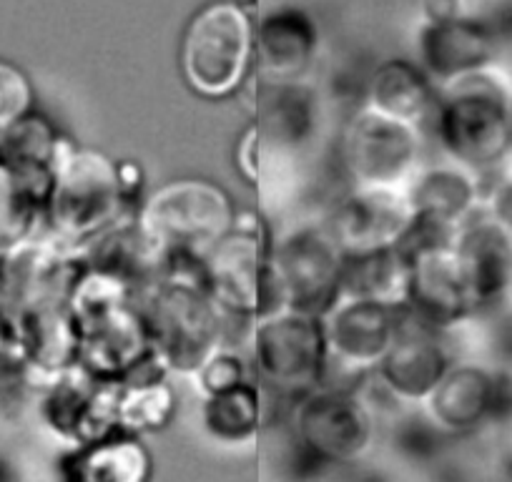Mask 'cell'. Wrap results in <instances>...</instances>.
<instances>
[{
    "label": "cell",
    "mask_w": 512,
    "mask_h": 482,
    "mask_svg": "<svg viewBox=\"0 0 512 482\" xmlns=\"http://www.w3.org/2000/svg\"><path fill=\"white\" fill-rule=\"evenodd\" d=\"M139 309L166 372L194 377L229 337V317L201 282V259H169V272Z\"/></svg>",
    "instance_id": "cell-1"
},
{
    "label": "cell",
    "mask_w": 512,
    "mask_h": 482,
    "mask_svg": "<svg viewBox=\"0 0 512 482\" xmlns=\"http://www.w3.org/2000/svg\"><path fill=\"white\" fill-rule=\"evenodd\" d=\"M430 121L447 161L480 176L505 169L512 151V78L495 63L445 83Z\"/></svg>",
    "instance_id": "cell-2"
},
{
    "label": "cell",
    "mask_w": 512,
    "mask_h": 482,
    "mask_svg": "<svg viewBox=\"0 0 512 482\" xmlns=\"http://www.w3.org/2000/svg\"><path fill=\"white\" fill-rule=\"evenodd\" d=\"M134 181L123 164L96 149L66 146L58 161L46 214L63 241L86 247L126 216H134Z\"/></svg>",
    "instance_id": "cell-3"
},
{
    "label": "cell",
    "mask_w": 512,
    "mask_h": 482,
    "mask_svg": "<svg viewBox=\"0 0 512 482\" xmlns=\"http://www.w3.org/2000/svg\"><path fill=\"white\" fill-rule=\"evenodd\" d=\"M181 76L201 98L241 91L254 66V21L236 0H214L191 16L179 48Z\"/></svg>",
    "instance_id": "cell-4"
},
{
    "label": "cell",
    "mask_w": 512,
    "mask_h": 482,
    "mask_svg": "<svg viewBox=\"0 0 512 482\" xmlns=\"http://www.w3.org/2000/svg\"><path fill=\"white\" fill-rule=\"evenodd\" d=\"M236 214L219 184L179 179L151 191L134 216L169 259H201L234 226Z\"/></svg>",
    "instance_id": "cell-5"
},
{
    "label": "cell",
    "mask_w": 512,
    "mask_h": 482,
    "mask_svg": "<svg viewBox=\"0 0 512 482\" xmlns=\"http://www.w3.org/2000/svg\"><path fill=\"white\" fill-rule=\"evenodd\" d=\"M344 249L334 239L327 219L299 221L272 241L269 277L274 309L324 314L342 297Z\"/></svg>",
    "instance_id": "cell-6"
},
{
    "label": "cell",
    "mask_w": 512,
    "mask_h": 482,
    "mask_svg": "<svg viewBox=\"0 0 512 482\" xmlns=\"http://www.w3.org/2000/svg\"><path fill=\"white\" fill-rule=\"evenodd\" d=\"M272 241L254 214H236L234 226L201 257V282L229 319L251 324L272 312Z\"/></svg>",
    "instance_id": "cell-7"
},
{
    "label": "cell",
    "mask_w": 512,
    "mask_h": 482,
    "mask_svg": "<svg viewBox=\"0 0 512 482\" xmlns=\"http://www.w3.org/2000/svg\"><path fill=\"white\" fill-rule=\"evenodd\" d=\"M249 352L259 380L287 392L324 385L329 367L322 317L277 307L249 324Z\"/></svg>",
    "instance_id": "cell-8"
},
{
    "label": "cell",
    "mask_w": 512,
    "mask_h": 482,
    "mask_svg": "<svg viewBox=\"0 0 512 482\" xmlns=\"http://www.w3.org/2000/svg\"><path fill=\"white\" fill-rule=\"evenodd\" d=\"M420 126L382 116L362 106L347 121L339 141L344 174L354 186L405 189L420 171Z\"/></svg>",
    "instance_id": "cell-9"
},
{
    "label": "cell",
    "mask_w": 512,
    "mask_h": 482,
    "mask_svg": "<svg viewBox=\"0 0 512 482\" xmlns=\"http://www.w3.org/2000/svg\"><path fill=\"white\" fill-rule=\"evenodd\" d=\"M400 249L407 259L405 307L417 319L450 332L480 312L452 241L405 239Z\"/></svg>",
    "instance_id": "cell-10"
},
{
    "label": "cell",
    "mask_w": 512,
    "mask_h": 482,
    "mask_svg": "<svg viewBox=\"0 0 512 482\" xmlns=\"http://www.w3.org/2000/svg\"><path fill=\"white\" fill-rule=\"evenodd\" d=\"M405 312V304L342 294L322 317L329 367L337 365L352 375L377 370L395 342Z\"/></svg>",
    "instance_id": "cell-11"
},
{
    "label": "cell",
    "mask_w": 512,
    "mask_h": 482,
    "mask_svg": "<svg viewBox=\"0 0 512 482\" xmlns=\"http://www.w3.org/2000/svg\"><path fill=\"white\" fill-rule=\"evenodd\" d=\"M512 400V382L507 372L482 362H452L435 390L422 405L437 430L467 435L497 417L507 415Z\"/></svg>",
    "instance_id": "cell-12"
},
{
    "label": "cell",
    "mask_w": 512,
    "mask_h": 482,
    "mask_svg": "<svg viewBox=\"0 0 512 482\" xmlns=\"http://www.w3.org/2000/svg\"><path fill=\"white\" fill-rule=\"evenodd\" d=\"M297 437L327 462H352L372 442V415L354 392L342 387L309 390L294 410Z\"/></svg>",
    "instance_id": "cell-13"
},
{
    "label": "cell",
    "mask_w": 512,
    "mask_h": 482,
    "mask_svg": "<svg viewBox=\"0 0 512 482\" xmlns=\"http://www.w3.org/2000/svg\"><path fill=\"white\" fill-rule=\"evenodd\" d=\"M405 194L412 206V231L447 241L482 209L485 199L482 176L447 159L417 171L405 186Z\"/></svg>",
    "instance_id": "cell-14"
},
{
    "label": "cell",
    "mask_w": 512,
    "mask_h": 482,
    "mask_svg": "<svg viewBox=\"0 0 512 482\" xmlns=\"http://www.w3.org/2000/svg\"><path fill=\"white\" fill-rule=\"evenodd\" d=\"M445 334L407 309L390 352L374 370L384 390L395 400L425 402L455 362Z\"/></svg>",
    "instance_id": "cell-15"
},
{
    "label": "cell",
    "mask_w": 512,
    "mask_h": 482,
    "mask_svg": "<svg viewBox=\"0 0 512 482\" xmlns=\"http://www.w3.org/2000/svg\"><path fill=\"white\" fill-rule=\"evenodd\" d=\"M327 224L344 254L400 247L412 226V206L405 189L354 186L337 201Z\"/></svg>",
    "instance_id": "cell-16"
},
{
    "label": "cell",
    "mask_w": 512,
    "mask_h": 482,
    "mask_svg": "<svg viewBox=\"0 0 512 482\" xmlns=\"http://www.w3.org/2000/svg\"><path fill=\"white\" fill-rule=\"evenodd\" d=\"M78 252L86 272L118 284L136 302L169 272V257L156 247L136 216L121 219Z\"/></svg>",
    "instance_id": "cell-17"
},
{
    "label": "cell",
    "mask_w": 512,
    "mask_h": 482,
    "mask_svg": "<svg viewBox=\"0 0 512 482\" xmlns=\"http://www.w3.org/2000/svg\"><path fill=\"white\" fill-rule=\"evenodd\" d=\"M417 63L435 81V86L495 66L497 36L487 21L472 16L442 23H422L415 38Z\"/></svg>",
    "instance_id": "cell-18"
},
{
    "label": "cell",
    "mask_w": 512,
    "mask_h": 482,
    "mask_svg": "<svg viewBox=\"0 0 512 482\" xmlns=\"http://www.w3.org/2000/svg\"><path fill=\"white\" fill-rule=\"evenodd\" d=\"M452 249L460 259L477 309L507 299L512 282V234L482 206L452 236Z\"/></svg>",
    "instance_id": "cell-19"
},
{
    "label": "cell",
    "mask_w": 512,
    "mask_h": 482,
    "mask_svg": "<svg viewBox=\"0 0 512 482\" xmlns=\"http://www.w3.org/2000/svg\"><path fill=\"white\" fill-rule=\"evenodd\" d=\"M319 51V28L297 6H279L254 26V61L259 78L302 81Z\"/></svg>",
    "instance_id": "cell-20"
},
{
    "label": "cell",
    "mask_w": 512,
    "mask_h": 482,
    "mask_svg": "<svg viewBox=\"0 0 512 482\" xmlns=\"http://www.w3.org/2000/svg\"><path fill=\"white\" fill-rule=\"evenodd\" d=\"M256 134L262 144L279 149H302L319 126V103L312 86L302 81H269L256 86Z\"/></svg>",
    "instance_id": "cell-21"
},
{
    "label": "cell",
    "mask_w": 512,
    "mask_h": 482,
    "mask_svg": "<svg viewBox=\"0 0 512 482\" xmlns=\"http://www.w3.org/2000/svg\"><path fill=\"white\" fill-rule=\"evenodd\" d=\"M437 91L440 88L422 71L420 63L407 61V58H390L369 78L364 106L382 116L420 126L435 111Z\"/></svg>",
    "instance_id": "cell-22"
},
{
    "label": "cell",
    "mask_w": 512,
    "mask_h": 482,
    "mask_svg": "<svg viewBox=\"0 0 512 482\" xmlns=\"http://www.w3.org/2000/svg\"><path fill=\"white\" fill-rule=\"evenodd\" d=\"M407 259L400 247L347 254L342 274V294L405 304Z\"/></svg>",
    "instance_id": "cell-23"
},
{
    "label": "cell",
    "mask_w": 512,
    "mask_h": 482,
    "mask_svg": "<svg viewBox=\"0 0 512 482\" xmlns=\"http://www.w3.org/2000/svg\"><path fill=\"white\" fill-rule=\"evenodd\" d=\"M149 472V452L131 437L93 440L73 460V482H146Z\"/></svg>",
    "instance_id": "cell-24"
},
{
    "label": "cell",
    "mask_w": 512,
    "mask_h": 482,
    "mask_svg": "<svg viewBox=\"0 0 512 482\" xmlns=\"http://www.w3.org/2000/svg\"><path fill=\"white\" fill-rule=\"evenodd\" d=\"M201 420L206 432L224 445L249 442L262 425V392L249 377L229 390L206 395Z\"/></svg>",
    "instance_id": "cell-25"
},
{
    "label": "cell",
    "mask_w": 512,
    "mask_h": 482,
    "mask_svg": "<svg viewBox=\"0 0 512 482\" xmlns=\"http://www.w3.org/2000/svg\"><path fill=\"white\" fill-rule=\"evenodd\" d=\"M171 412H174V392L166 385L164 377L118 387L116 422L131 430L144 432L164 427Z\"/></svg>",
    "instance_id": "cell-26"
},
{
    "label": "cell",
    "mask_w": 512,
    "mask_h": 482,
    "mask_svg": "<svg viewBox=\"0 0 512 482\" xmlns=\"http://www.w3.org/2000/svg\"><path fill=\"white\" fill-rule=\"evenodd\" d=\"M48 199L23 181L0 174V244H16L31 231Z\"/></svg>",
    "instance_id": "cell-27"
},
{
    "label": "cell",
    "mask_w": 512,
    "mask_h": 482,
    "mask_svg": "<svg viewBox=\"0 0 512 482\" xmlns=\"http://www.w3.org/2000/svg\"><path fill=\"white\" fill-rule=\"evenodd\" d=\"M33 103V88L26 73L11 63L0 61V131L11 129L16 121L28 116Z\"/></svg>",
    "instance_id": "cell-28"
},
{
    "label": "cell",
    "mask_w": 512,
    "mask_h": 482,
    "mask_svg": "<svg viewBox=\"0 0 512 482\" xmlns=\"http://www.w3.org/2000/svg\"><path fill=\"white\" fill-rule=\"evenodd\" d=\"M194 380L199 382L201 392L206 395H214V392H224L229 387H236L239 382L249 380V367L241 357H236L234 352H216L214 357L201 367L199 372L194 375Z\"/></svg>",
    "instance_id": "cell-29"
},
{
    "label": "cell",
    "mask_w": 512,
    "mask_h": 482,
    "mask_svg": "<svg viewBox=\"0 0 512 482\" xmlns=\"http://www.w3.org/2000/svg\"><path fill=\"white\" fill-rule=\"evenodd\" d=\"M482 206L487 209V214L495 216L512 234V171L507 166L500 169V176H497L495 184L485 191Z\"/></svg>",
    "instance_id": "cell-30"
},
{
    "label": "cell",
    "mask_w": 512,
    "mask_h": 482,
    "mask_svg": "<svg viewBox=\"0 0 512 482\" xmlns=\"http://www.w3.org/2000/svg\"><path fill=\"white\" fill-rule=\"evenodd\" d=\"M465 16L462 0H420L422 23H442Z\"/></svg>",
    "instance_id": "cell-31"
},
{
    "label": "cell",
    "mask_w": 512,
    "mask_h": 482,
    "mask_svg": "<svg viewBox=\"0 0 512 482\" xmlns=\"http://www.w3.org/2000/svg\"><path fill=\"white\" fill-rule=\"evenodd\" d=\"M259 146H262V141H259V134H256V129L251 126L244 136V144L239 146V154H236L239 156L241 174L251 181L256 179V151H259Z\"/></svg>",
    "instance_id": "cell-32"
},
{
    "label": "cell",
    "mask_w": 512,
    "mask_h": 482,
    "mask_svg": "<svg viewBox=\"0 0 512 482\" xmlns=\"http://www.w3.org/2000/svg\"><path fill=\"white\" fill-rule=\"evenodd\" d=\"M505 302H510V307H512V282H510V289H507V299Z\"/></svg>",
    "instance_id": "cell-33"
},
{
    "label": "cell",
    "mask_w": 512,
    "mask_h": 482,
    "mask_svg": "<svg viewBox=\"0 0 512 482\" xmlns=\"http://www.w3.org/2000/svg\"><path fill=\"white\" fill-rule=\"evenodd\" d=\"M507 169L512 171V151H510V159H507Z\"/></svg>",
    "instance_id": "cell-34"
},
{
    "label": "cell",
    "mask_w": 512,
    "mask_h": 482,
    "mask_svg": "<svg viewBox=\"0 0 512 482\" xmlns=\"http://www.w3.org/2000/svg\"><path fill=\"white\" fill-rule=\"evenodd\" d=\"M236 3H239V6H244V3H249V0H236Z\"/></svg>",
    "instance_id": "cell-35"
}]
</instances>
